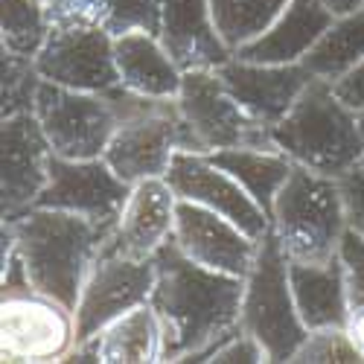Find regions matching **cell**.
<instances>
[{
    "instance_id": "obj_1",
    "label": "cell",
    "mask_w": 364,
    "mask_h": 364,
    "mask_svg": "<svg viewBox=\"0 0 364 364\" xmlns=\"http://www.w3.org/2000/svg\"><path fill=\"white\" fill-rule=\"evenodd\" d=\"M151 309L164 329L161 361H207L210 350L242 326L245 277H233L190 259L175 239L158 248Z\"/></svg>"
},
{
    "instance_id": "obj_2",
    "label": "cell",
    "mask_w": 364,
    "mask_h": 364,
    "mask_svg": "<svg viewBox=\"0 0 364 364\" xmlns=\"http://www.w3.org/2000/svg\"><path fill=\"white\" fill-rule=\"evenodd\" d=\"M4 222L15 233L18 254L26 262L33 286L76 312L87 271L114 228L50 207H29Z\"/></svg>"
},
{
    "instance_id": "obj_3",
    "label": "cell",
    "mask_w": 364,
    "mask_h": 364,
    "mask_svg": "<svg viewBox=\"0 0 364 364\" xmlns=\"http://www.w3.org/2000/svg\"><path fill=\"white\" fill-rule=\"evenodd\" d=\"M271 140L294 164L329 178H341L361 164L364 155L358 114L347 108L323 79H312L303 87L291 111L271 126Z\"/></svg>"
},
{
    "instance_id": "obj_4",
    "label": "cell",
    "mask_w": 364,
    "mask_h": 364,
    "mask_svg": "<svg viewBox=\"0 0 364 364\" xmlns=\"http://www.w3.org/2000/svg\"><path fill=\"white\" fill-rule=\"evenodd\" d=\"M271 230L277 233L283 254L300 262H323L338 251L347 230L338 178L321 175L294 164L271 210Z\"/></svg>"
},
{
    "instance_id": "obj_5",
    "label": "cell",
    "mask_w": 364,
    "mask_h": 364,
    "mask_svg": "<svg viewBox=\"0 0 364 364\" xmlns=\"http://www.w3.org/2000/svg\"><path fill=\"white\" fill-rule=\"evenodd\" d=\"M137 100L140 94H132L123 85L105 94H90L44 79L33 111L53 146V155L90 161L105 155L117 126L129 117Z\"/></svg>"
},
{
    "instance_id": "obj_6",
    "label": "cell",
    "mask_w": 364,
    "mask_h": 364,
    "mask_svg": "<svg viewBox=\"0 0 364 364\" xmlns=\"http://www.w3.org/2000/svg\"><path fill=\"white\" fill-rule=\"evenodd\" d=\"M239 323L262 344L268 361H291L309 332L297 315L289 283V257L283 254L274 230L262 236L257 259L245 277Z\"/></svg>"
},
{
    "instance_id": "obj_7",
    "label": "cell",
    "mask_w": 364,
    "mask_h": 364,
    "mask_svg": "<svg viewBox=\"0 0 364 364\" xmlns=\"http://www.w3.org/2000/svg\"><path fill=\"white\" fill-rule=\"evenodd\" d=\"M178 149L190 151V132L178 102L140 97L129 117L117 126L102 158L134 187L146 178H164Z\"/></svg>"
},
{
    "instance_id": "obj_8",
    "label": "cell",
    "mask_w": 364,
    "mask_h": 364,
    "mask_svg": "<svg viewBox=\"0 0 364 364\" xmlns=\"http://www.w3.org/2000/svg\"><path fill=\"white\" fill-rule=\"evenodd\" d=\"M175 102L190 132V151L210 155L233 146L277 149L271 140V129L230 97L216 70H184Z\"/></svg>"
},
{
    "instance_id": "obj_9",
    "label": "cell",
    "mask_w": 364,
    "mask_h": 364,
    "mask_svg": "<svg viewBox=\"0 0 364 364\" xmlns=\"http://www.w3.org/2000/svg\"><path fill=\"white\" fill-rule=\"evenodd\" d=\"M76 347V315L55 297L29 289L0 300L4 361H62Z\"/></svg>"
},
{
    "instance_id": "obj_10",
    "label": "cell",
    "mask_w": 364,
    "mask_h": 364,
    "mask_svg": "<svg viewBox=\"0 0 364 364\" xmlns=\"http://www.w3.org/2000/svg\"><path fill=\"white\" fill-rule=\"evenodd\" d=\"M158 271L155 259H129L102 248L90 265L76 303V344L94 338L100 329L151 300Z\"/></svg>"
},
{
    "instance_id": "obj_11",
    "label": "cell",
    "mask_w": 364,
    "mask_h": 364,
    "mask_svg": "<svg viewBox=\"0 0 364 364\" xmlns=\"http://www.w3.org/2000/svg\"><path fill=\"white\" fill-rule=\"evenodd\" d=\"M41 79L73 90L105 94L119 87V70L114 55V36L102 23H65L53 26L36 55Z\"/></svg>"
},
{
    "instance_id": "obj_12",
    "label": "cell",
    "mask_w": 364,
    "mask_h": 364,
    "mask_svg": "<svg viewBox=\"0 0 364 364\" xmlns=\"http://www.w3.org/2000/svg\"><path fill=\"white\" fill-rule=\"evenodd\" d=\"M129 196H132V184L119 178L105 158L70 161L53 155L50 181L33 207L68 210V213H79L100 225L117 228Z\"/></svg>"
},
{
    "instance_id": "obj_13",
    "label": "cell",
    "mask_w": 364,
    "mask_h": 364,
    "mask_svg": "<svg viewBox=\"0 0 364 364\" xmlns=\"http://www.w3.org/2000/svg\"><path fill=\"white\" fill-rule=\"evenodd\" d=\"M164 178L178 198L216 210L257 242H262V236L271 230V219L265 210L245 193V187L233 175L216 166L207 155L178 149Z\"/></svg>"
},
{
    "instance_id": "obj_14",
    "label": "cell",
    "mask_w": 364,
    "mask_h": 364,
    "mask_svg": "<svg viewBox=\"0 0 364 364\" xmlns=\"http://www.w3.org/2000/svg\"><path fill=\"white\" fill-rule=\"evenodd\" d=\"M0 210L4 219L18 216L36 204L41 190L50 181V158L53 146L38 123L36 111H21L4 117L0 129Z\"/></svg>"
},
{
    "instance_id": "obj_15",
    "label": "cell",
    "mask_w": 364,
    "mask_h": 364,
    "mask_svg": "<svg viewBox=\"0 0 364 364\" xmlns=\"http://www.w3.org/2000/svg\"><path fill=\"white\" fill-rule=\"evenodd\" d=\"M172 239L190 259L233 277H248L259 251V242L251 239L228 216L187 198H178L175 204Z\"/></svg>"
},
{
    "instance_id": "obj_16",
    "label": "cell",
    "mask_w": 364,
    "mask_h": 364,
    "mask_svg": "<svg viewBox=\"0 0 364 364\" xmlns=\"http://www.w3.org/2000/svg\"><path fill=\"white\" fill-rule=\"evenodd\" d=\"M216 73L230 90V97L268 129L280 123L297 102V97L303 94V87L315 79L303 68V62L259 65V62H245V58H236V55H230L225 65H219Z\"/></svg>"
},
{
    "instance_id": "obj_17",
    "label": "cell",
    "mask_w": 364,
    "mask_h": 364,
    "mask_svg": "<svg viewBox=\"0 0 364 364\" xmlns=\"http://www.w3.org/2000/svg\"><path fill=\"white\" fill-rule=\"evenodd\" d=\"M175 204L178 196L166 178H146L134 184L105 248L129 259H151L175 233Z\"/></svg>"
},
{
    "instance_id": "obj_18",
    "label": "cell",
    "mask_w": 364,
    "mask_h": 364,
    "mask_svg": "<svg viewBox=\"0 0 364 364\" xmlns=\"http://www.w3.org/2000/svg\"><path fill=\"white\" fill-rule=\"evenodd\" d=\"M161 41L181 70H216L233 55L216 33L210 0H164Z\"/></svg>"
},
{
    "instance_id": "obj_19",
    "label": "cell",
    "mask_w": 364,
    "mask_h": 364,
    "mask_svg": "<svg viewBox=\"0 0 364 364\" xmlns=\"http://www.w3.org/2000/svg\"><path fill=\"white\" fill-rule=\"evenodd\" d=\"M332 21L336 15L326 9L323 0H289L280 18L259 38L239 47L233 55L259 65H297L332 26Z\"/></svg>"
},
{
    "instance_id": "obj_20",
    "label": "cell",
    "mask_w": 364,
    "mask_h": 364,
    "mask_svg": "<svg viewBox=\"0 0 364 364\" xmlns=\"http://www.w3.org/2000/svg\"><path fill=\"white\" fill-rule=\"evenodd\" d=\"M164 358V329L151 303L126 312L94 338L79 341L62 361H100V364H151Z\"/></svg>"
},
{
    "instance_id": "obj_21",
    "label": "cell",
    "mask_w": 364,
    "mask_h": 364,
    "mask_svg": "<svg viewBox=\"0 0 364 364\" xmlns=\"http://www.w3.org/2000/svg\"><path fill=\"white\" fill-rule=\"evenodd\" d=\"M289 283H291L297 315L306 329L347 326L350 297H347L338 254L323 262L289 259Z\"/></svg>"
},
{
    "instance_id": "obj_22",
    "label": "cell",
    "mask_w": 364,
    "mask_h": 364,
    "mask_svg": "<svg viewBox=\"0 0 364 364\" xmlns=\"http://www.w3.org/2000/svg\"><path fill=\"white\" fill-rule=\"evenodd\" d=\"M114 55L119 85L132 94L155 97V100H175L181 94L184 70L166 53L164 41L149 33H126L114 38Z\"/></svg>"
},
{
    "instance_id": "obj_23",
    "label": "cell",
    "mask_w": 364,
    "mask_h": 364,
    "mask_svg": "<svg viewBox=\"0 0 364 364\" xmlns=\"http://www.w3.org/2000/svg\"><path fill=\"white\" fill-rule=\"evenodd\" d=\"M216 166H222L228 175H233L245 193L265 210L271 219L274 210V198L280 187L286 184V178L294 166L289 155H283L280 149H254V146H233V149H219L207 155Z\"/></svg>"
},
{
    "instance_id": "obj_24",
    "label": "cell",
    "mask_w": 364,
    "mask_h": 364,
    "mask_svg": "<svg viewBox=\"0 0 364 364\" xmlns=\"http://www.w3.org/2000/svg\"><path fill=\"white\" fill-rule=\"evenodd\" d=\"M364 58V6L358 12L341 15L318 38V44L303 55V68L315 79L336 82L350 73Z\"/></svg>"
},
{
    "instance_id": "obj_25",
    "label": "cell",
    "mask_w": 364,
    "mask_h": 364,
    "mask_svg": "<svg viewBox=\"0 0 364 364\" xmlns=\"http://www.w3.org/2000/svg\"><path fill=\"white\" fill-rule=\"evenodd\" d=\"M286 6L289 0H210L216 33L230 53L259 38Z\"/></svg>"
},
{
    "instance_id": "obj_26",
    "label": "cell",
    "mask_w": 364,
    "mask_h": 364,
    "mask_svg": "<svg viewBox=\"0 0 364 364\" xmlns=\"http://www.w3.org/2000/svg\"><path fill=\"white\" fill-rule=\"evenodd\" d=\"M0 29H4L0 47L15 55L36 58L50 36L53 23L41 6V0H4V21H0Z\"/></svg>"
},
{
    "instance_id": "obj_27",
    "label": "cell",
    "mask_w": 364,
    "mask_h": 364,
    "mask_svg": "<svg viewBox=\"0 0 364 364\" xmlns=\"http://www.w3.org/2000/svg\"><path fill=\"white\" fill-rule=\"evenodd\" d=\"M0 73H4V97H0V111L4 117L21 114V111H33L36 108V97L41 87V73L36 68V58L26 55H15L9 50H4V62H0Z\"/></svg>"
},
{
    "instance_id": "obj_28",
    "label": "cell",
    "mask_w": 364,
    "mask_h": 364,
    "mask_svg": "<svg viewBox=\"0 0 364 364\" xmlns=\"http://www.w3.org/2000/svg\"><path fill=\"white\" fill-rule=\"evenodd\" d=\"M100 23L114 38L126 33H149L161 38L164 0H105Z\"/></svg>"
},
{
    "instance_id": "obj_29",
    "label": "cell",
    "mask_w": 364,
    "mask_h": 364,
    "mask_svg": "<svg viewBox=\"0 0 364 364\" xmlns=\"http://www.w3.org/2000/svg\"><path fill=\"white\" fill-rule=\"evenodd\" d=\"M291 361L297 364H355L364 358L353 347L347 326H326V329H309Z\"/></svg>"
},
{
    "instance_id": "obj_30",
    "label": "cell",
    "mask_w": 364,
    "mask_h": 364,
    "mask_svg": "<svg viewBox=\"0 0 364 364\" xmlns=\"http://www.w3.org/2000/svg\"><path fill=\"white\" fill-rule=\"evenodd\" d=\"M338 259L344 271V286L350 297V312L364 306V236L347 228L338 239Z\"/></svg>"
},
{
    "instance_id": "obj_31",
    "label": "cell",
    "mask_w": 364,
    "mask_h": 364,
    "mask_svg": "<svg viewBox=\"0 0 364 364\" xmlns=\"http://www.w3.org/2000/svg\"><path fill=\"white\" fill-rule=\"evenodd\" d=\"M207 361L210 364H259V361H268V355L251 332L239 326L230 338H225L219 347L210 350Z\"/></svg>"
},
{
    "instance_id": "obj_32",
    "label": "cell",
    "mask_w": 364,
    "mask_h": 364,
    "mask_svg": "<svg viewBox=\"0 0 364 364\" xmlns=\"http://www.w3.org/2000/svg\"><path fill=\"white\" fill-rule=\"evenodd\" d=\"M53 26L65 23H100L105 0H41Z\"/></svg>"
},
{
    "instance_id": "obj_33",
    "label": "cell",
    "mask_w": 364,
    "mask_h": 364,
    "mask_svg": "<svg viewBox=\"0 0 364 364\" xmlns=\"http://www.w3.org/2000/svg\"><path fill=\"white\" fill-rule=\"evenodd\" d=\"M338 193H341V204H344L347 228H353L364 236V166L361 164H355L353 169H347L338 178Z\"/></svg>"
},
{
    "instance_id": "obj_34",
    "label": "cell",
    "mask_w": 364,
    "mask_h": 364,
    "mask_svg": "<svg viewBox=\"0 0 364 364\" xmlns=\"http://www.w3.org/2000/svg\"><path fill=\"white\" fill-rule=\"evenodd\" d=\"M329 85H332L336 97H338L347 108H353L355 114H364V58H361V62H358L350 73H344L341 79L329 82Z\"/></svg>"
},
{
    "instance_id": "obj_35",
    "label": "cell",
    "mask_w": 364,
    "mask_h": 364,
    "mask_svg": "<svg viewBox=\"0 0 364 364\" xmlns=\"http://www.w3.org/2000/svg\"><path fill=\"white\" fill-rule=\"evenodd\" d=\"M347 336H350L353 347L358 350V355L364 358V306L350 312V321H347Z\"/></svg>"
},
{
    "instance_id": "obj_36",
    "label": "cell",
    "mask_w": 364,
    "mask_h": 364,
    "mask_svg": "<svg viewBox=\"0 0 364 364\" xmlns=\"http://www.w3.org/2000/svg\"><path fill=\"white\" fill-rule=\"evenodd\" d=\"M326 4V9L336 15V18H341V15H350V12H358L361 6H364V0H323Z\"/></svg>"
},
{
    "instance_id": "obj_37",
    "label": "cell",
    "mask_w": 364,
    "mask_h": 364,
    "mask_svg": "<svg viewBox=\"0 0 364 364\" xmlns=\"http://www.w3.org/2000/svg\"><path fill=\"white\" fill-rule=\"evenodd\" d=\"M358 123H361V132H364V114H358Z\"/></svg>"
},
{
    "instance_id": "obj_38",
    "label": "cell",
    "mask_w": 364,
    "mask_h": 364,
    "mask_svg": "<svg viewBox=\"0 0 364 364\" xmlns=\"http://www.w3.org/2000/svg\"><path fill=\"white\" fill-rule=\"evenodd\" d=\"M361 166H364V155H361Z\"/></svg>"
}]
</instances>
